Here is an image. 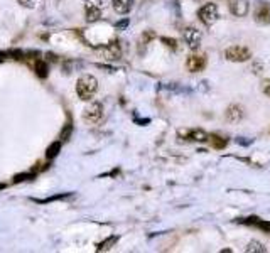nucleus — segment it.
<instances>
[{"label": "nucleus", "instance_id": "obj_12", "mask_svg": "<svg viewBox=\"0 0 270 253\" xmlns=\"http://www.w3.org/2000/svg\"><path fill=\"white\" fill-rule=\"evenodd\" d=\"M112 7H113V10H115L116 14H120V16H125V14H129L130 10H132L134 0H113Z\"/></svg>", "mask_w": 270, "mask_h": 253}, {"label": "nucleus", "instance_id": "obj_23", "mask_svg": "<svg viewBox=\"0 0 270 253\" xmlns=\"http://www.w3.org/2000/svg\"><path fill=\"white\" fill-rule=\"evenodd\" d=\"M262 91H264L267 97H270V79H264V83H262Z\"/></svg>", "mask_w": 270, "mask_h": 253}, {"label": "nucleus", "instance_id": "obj_2", "mask_svg": "<svg viewBox=\"0 0 270 253\" xmlns=\"http://www.w3.org/2000/svg\"><path fill=\"white\" fill-rule=\"evenodd\" d=\"M225 56L231 63H245L251 58V51L245 46H230L225 51Z\"/></svg>", "mask_w": 270, "mask_h": 253}, {"label": "nucleus", "instance_id": "obj_24", "mask_svg": "<svg viewBox=\"0 0 270 253\" xmlns=\"http://www.w3.org/2000/svg\"><path fill=\"white\" fill-rule=\"evenodd\" d=\"M69 132H71V125H68L66 128H64L63 132H61V138H63V140H68V135H69Z\"/></svg>", "mask_w": 270, "mask_h": 253}, {"label": "nucleus", "instance_id": "obj_21", "mask_svg": "<svg viewBox=\"0 0 270 253\" xmlns=\"http://www.w3.org/2000/svg\"><path fill=\"white\" fill-rule=\"evenodd\" d=\"M17 2H19L22 7H27V9H34L36 3H38V0H17Z\"/></svg>", "mask_w": 270, "mask_h": 253}, {"label": "nucleus", "instance_id": "obj_9", "mask_svg": "<svg viewBox=\"0 0 270 253\" xmlns=\"http://www.w3.org/2000/svg\"><path fill=\"white\" fill-rule=\"evenodd\" d=\"M186 66H188L189 73L203 71V69L206 68V56H204V54H191V56H188Z\"/></svg>", "mask_w": 270, "mask_h": 253}, {"label": "nucleus", "instance_id": "obj_10", "mask_svg": "<svg viewBox=\"0 0 270 253\" xmlns=\"http://www.w3.org/2000/svg\"><path fill=\"white\" fill-rule=\"evenodd\" d=\"M228 7H230V12L236 17H245L248 10H250L248 0H228Z\"/></svg>", "mask_w": 270, "mask_h": 253}, {"label": "nucleus", "instance_id": "obj_18", "mask_svg": "<svg viewBox=\"0 0 270 253\" xmlns=\"http://www.w3.org/2000/svg\"><path fill=\"white\" fill-rule=\"evenodd\" d=\"M115 243H116V236H110V238H107V240H105L103 243H100V245H98V247H96V250H98V252L110 250V248H112Z\"/></svg>", "mask_w": 270, "mask_h": 253}, {"label": "nucleus", "instance_id": "obj_1", "mask_svg": "<svg viewBox=\"0 0 270 253\" xmlns=\"http://www.w3.org/2000/svg\"><path fill=\"white\" fill-rule=\"evenodd\" d=\"M96 90H98V81L95 76L91 75H83L81 78L76 81V93L81 100L88 101L91 98L96 95Z\"/></svg>", "mask_w": 270, "mask_h": 253}, {"label": "nucleus", "instance_id": "obj_14", "mask_svg": "<svg viewBox=\"0 0 270 253\" xmlns=\"http://www.w3.org/2000/svg\"><path fill=\"white\" fill-rule=\"evenodd\" d=\"M245 225H250V226H257V228H260V230H264L265 233H270V223L267 221H264V219H260V218H248L245 219Z\"/></svg>", "mask_w": 270, "mask_h": 253}, {"label": "nucleus", "instance_id": "obj_19", "mask_svg": "<svg viewBox=\"0 0 270 253\" xmlns=\"http://www.w3.org/2000/svg\"><path fill=\"white\" fill-rule=\"evenodd\" d=\"M247 252L248 253H250V252L264 253V252H267V250H265V247L260 243V241H250V243H248V247H247Z\"/></svg>", "mask_w": 270, "mask_h": 253}, {"label": "nucleus", "instance_id": "obj_5", "mask_svg": "<svg viewBox=\"0 0 270 253\" xmlns=\"http://www.w3.org/2000/svg\"><path fill=\"white\" fill-rule=\"evenodd\" d=\"M85 14H86V20L88 22L100 20L101 14H103V2H101V0H86Z\"/></svg>", "mask_w": 270, "mask_h": 253}, {"label": "nucleus", "instance_id": "obj_3", "mask_svg": "<svg viewBox=\"0 0 270 253\" xmlns=\"http://www.w3.org/2000/svg\"><path fill=\"white\" fill-rule=\"evenodd\" d=\"M101 118H103V105L98 103V101L91 103L88 108L83 112V120L91 123V125H95V123H100Z\"/></svg>", "mask_w": 270, "mask_h": 253}, {"label": "nucleus", "instance_id": "obj_17", "mask_svg": "<svg viewBox=\"0 0 270 253\" xmlns=\"http://www.w3.org/2000/svg\"><path fill=\"white\" fill-rule=\"evenodd\" d=\"M59 150H61V144H59V142H53V144L47 147L46 157H47V159H54V157L59 154Z\"/></svg>", "mask_w": 270, "mask_h": 253}, {"label": "nucleus", "instance_id": "obj_4", "mask_svg": "<svg viewBox=\"0 0 270 253\" xmlns=\"http://www.w3.org/2000/svg\"><path fill=\"white\" fill-rule=\"evenodd\" d=\"M198 16H199V20L204 25H213L218 20V17H220L218 16V7L214 3H204L201 9H199Z\"/></svg>", "mask_w": 270, "mask_h": 253}, {"label": "nucleus", "instance_id": "obj_16", "mask_svg": "<svg viewBox=\"0 0 270 253\" xmlns=\"http://www.w3.org/2000/svg\"><path fill=\"white\" fill-rule=\"evenodd\" d=\"M208 140H210V144L213 145L214 149H225L226 147V140L221 137H218V135H208Z\"/></svg>", "mask_w": 270, "mask_h": 253}, {"label": "nucleus", "instance_id": "obj_7", "mask_svg": "<svg viewBox=\"0 0 270 253\" xmlns=\"http://www.w3.org/2000/svg\"><path fill=\"white\" fill-rule=\"evenodd\" d=\"M255 22L260 25L270 24V3L269 2H258L253 12Z\"/></svg>", "mask_w": 270, "mask_h": 253}, {"label": "nucleus", "instance_id": "obj_8", "mask_svg": "<svg viewBox=\"0 0 270 253\" xmlns=\"http://www.w3.org/2000/svg\"><path fill=\"white\" fill-rule=\"evenodd\" d=\"M182 36H184V41L188 42V46L191 47V49H198L199 44H201V39H203L201 31H198L196 27H188V29H184Z\"/></svg>", "mask_w": 270, "mask_h": 253}, {"label": "nucleus", "instance_id": "obj_15", "mask_svg": "<svg viewBox=\"0 0 270 253\" xmlns=\"http://www.w3.org/2000/svg\"><path fill=\"white\" fill-rule=\"evenodd\" d=\"M34 69H36V75H38L39 78H46V76H47V64L42 59L36 61Z\"/></svg>", "mask_w": 270, "mask_h": 253}, {"label": "nucleus", "instance_id": "obj_20", "mask_svg": "<svg viewBox=\"0 0 270 253\" xmlns=\"http://www.w3.org/2000/svg\"><path fill=\"white\" fill-rule=\"evenodd\" d=\"M155 38V34L152 31H145L144 34H142V42L144 44H147L149 41H152V39Z\"/></svg>", "mask_w": 270, "mask_h": 253}, {"label": "nucleus", "instance_id": "obj_11", "mask_svg": "<svg viewBox=\"0 0 270 253\" xmlns=\"http://www.w3.org/2000/svg\"><path fill=\"white\" fill-rule=\"evenodd\" d=\"M243 115H245V112H243V106H240V105H230L225 113L226 120L231 123L240 122V120L243 118Z\"/></svg>", "mask_w": 270, "mask_h": 253}, {"label": "nucleus", "instance_id": "obj_6", "mask_svg": "<svg viewBox=\"0 0 270 253\" xmlns=\"http://www.w3.org/2000/svg\"><path fill=\"white\" fill-rule=\"evenodd\" d=\"M181 140H188V142H206L208 140V134L201 128H184V130L177 132Z\"/></svg>", "mask_w": 270, "mask_h": 253}, {"label": "nucleus", "instance_id": "obj_22", "mask_svg": "<svg viewBox=\"0 0 270 253\" xmlns=\"http://www.w3.org/2000/svg\"><path fill=\"white\" fill-rule=\"evenodd\" d=\"M160 41H162L164 44H166L167 47H171V49H176V47H177V46H176L177 42L174 41V39H169V38H162V39H160Z\"/></svg>", "mask_w": 270, "mask_h": 253}, {"label": "nucleus", "instance_id": "obj_13", "mask_svg": "<svg viewBox=\"0 0 270 253\" xmlns=\"http://www.w3.org/2000/svg\"><path fill=\"white\" fill-rule=\"evenodd\" d=\"M103 58L105 59H118L120 56H122V51H120V46H118V42H112V44H108L107 47H105L103 51Z\"/></svg>", "mask_w": 270, "mask_h": 253}]
</instances>
